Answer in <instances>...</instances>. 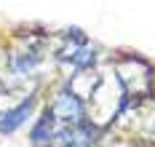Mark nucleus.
<instances>
[{"label": "nucleus", "instance_id": "nucleus-7", "mask_svg": "<svg viewBox=\"0 0 155 147\" xmlns=\"http://www.w3.org/2000/svg\"><path fill=\"white\" fill-rule=\"evenodd\" d=\"M96 62H99V48L86 40V43L80 46V51L75 54V59H72L70 64H62V67H70V70H88V67H96Z\"/></svg>", "mask_w": 155, "mask_h": 147}, {"label": "nucleus", "instance_id": "nucleus-2", "mask_svg": "<svg viewBox=\"0 0 155 147\" xmlns=\"http://www.w3.org/2000/svg\"><path fill=\"white\" fill-rule=\"evenodd\" d=\"M112 72L118 75V80L123 83L128 96H153L155 94V70L147 64L142 56H120L115 59Z\"/></svg>", "mask_w": 155, "mask_h": 147}, {"label": "nucleus", "instance_id": "nucleus-5", "mask_svg": "<svg viewBox=\"0 0 155 147\" xmlns=\"http://www.w3.org/2000/svg\"><path fill=\"white\" fill-rule=\"evenodd\" d=\"M102 78H104V75H102L96 67H88V70H72V75H67V80H64V88H67L70 94H75L78 99L88 102V99L94 96V91L99 88Z\"/></svg>", "mask_w": 155, "mask_h": 147}, {"label": "nucleus", "instance_id": "nucleus-6", "mask_svg": "<svg viewBox=\"0 0 155 147\" xmlns=\"http://www.w3.org/2000/svg\"><path fill=\"white\" fill-rule=\"evenodd\" d=\"M62 129V123L56 120V118H51V115L43 110V113L38 115L35 120H32V129H30V145L32 147H48V142L54 139V134Z\"/></svg>", "mask_w": 155, "mask_h": 147}, {"label": "nucleus", "instance_id": "nucleus-1", "mask_svg": "<svg viewBox=\"0 0 155 147\" xmlns=\"http://www.w3.org/2000/svg\"><path fill=\"white\" fill-rule=\"evenodd\" d=\"M128 91L123 88V83L118 80V75L112 72V75H104L102 83H99V88L94 91V96L86 102V118L91 120L96 129L107 131L115 120H118V115L120 110L126 107V102H128Z\"/></svg>", "mask_w": 155, "mask_h": 147}, {"label": "nucleus", "instance_id": "nucleus-3", "mask_svg": "<svg viewBox=\"0 0 155 147\" xmlns=\"http://www.w3.org/2000/svg\"><path fill=\"white\" fill-rule=\"evenodd\" d=\"M43 110H46L51 118H56L62 126H75V123L88 120V118H86V102L78 99L75 94H70L64 86L48 99V104L43 107Z\"/></svg>", "mask_w": 155, "mask_h": 147}, {"label": "nucleus", "instance_id": "nucleus-4", "mask_svg": "<svg viewBox=\"0 0 155 147\" xmlns=\"http://www.w3.org/2000/svg\"><path fill=\"white\" fill-rule=\"evenodd\" d=\"M35 110H38V96L30 94L21 102H16L14 107L0 113V136H11L19 129H24L30 120H35Z\"/></svg>", "mask_w": 155, "mask_h": 147}]
</instances>
